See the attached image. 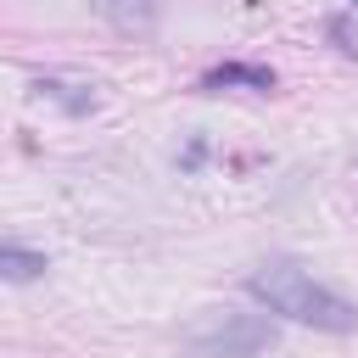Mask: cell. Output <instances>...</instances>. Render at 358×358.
I'll return each instance as SVG.
<instances>
[{
    "mask_svg": "<svg viewBox=\"0 0 358 358\" xmlns=\"http://www.w3.org/2000/svg\"><path fill=\"white\" fill-rule=\"evenodd\" d=\"M246 291L257 296V302H268V313H285V319H296V324H313V330H358V308L347 302V296H336L330 285H319L302 263H291V257H274V263H263L252 280H246Z\"/></svg>",
    "mask_w": 358,
    "mask_h": 358,
    "instance_id": "obj_1",
    "label": "cell"
},
{
    "mask_svg": "<svg viewBox=\"0 0 358 358\" xmlns=\"http://www.w3.org/2000/svg\"><path fill=\"white\" fill-rule=\"evenodd\" d=\"M274 341V324L241 308H207L179 330V347L196 358H252Z\"/></svg>",
    "mask_w": 358,
    "mask_h": 358,
    "instance_id": "obj_2",
    "label": "cell"
},
{
    "mask_svg": "<svg viewBox=\"0 0 358 358\" xmlns=\"http://www.w3.org/2000/svg\"><path fill=\"white\" fill-rule=\"evenodd\" d=\"M95 17L112 22L117 34H151L157 28V0H95Z\"/></svg>",
    "mask_w": 358,
    "mask_h": 358,
    "instance_id": "obj_3",
    "label": "cell"
},
{
    "mask_svg": "<svg viewBox=\"0 0 358 358\" xmlns=\"http://www.w3.org/2000/svg\"><path fill=\"white\" fill-rule=\"evenodd\" d=\"M218 84H252V90H274V73H268V67H241V62H229V67H218V73H207V78H201V90H218Z\"/></svg>",
    "mask_w": 358,
    "mask_h": 358,
    "instance_id": "obj_4",
    "label": "cell"
},
{
    "mask_svg": "<svg viewBox=\"0 0 358 358\" xmlns=\"http://www.w3.org/2000/svg\"><path fill=\"white\" fill-rule=\"evenodd\" d=\"M0 268H6V280H34V274H45V252H22V246H0Z\"/></svg>",
    "mask_w": 358,
    "mask_h": 358,
    "instance_id": "obj_5",
    "label": "cell"
}]
</instances>
